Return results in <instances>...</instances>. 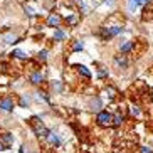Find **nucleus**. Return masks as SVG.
I'll return each mask as SVG.
<instances>
[{"instance_id": "f257e3e1", "label": "nucleus", "mask_w": 153, "mask_h": 153, "mask_svg": "<svg viewBox=\"0 0 153 153\" xmlns=\"http://www.w3.org/2000/svg\"><path fill=\"white\" fill-rule=\"evenodd\" d=\"M123 30H125V29H123L121 25L103 27L101 30H99V37H101V41H109V39H113V37H116V36H120V34H123Z\"/></svg>"}, {"instance_id": "f03ea898", "label": "nucleus", "mask_w": 153, "mask_h": 153, "mask_svg": "<svg viewBox=\"0 0 153 153\" xmlns=\"http://www.w3.org/2000/svg\"><path fill=\"white\" fill-rule=\"evenodd\" d=\"M30 126H32V130H34V133H36V136H39V138H45L47 133H49V130L42 125L41 120H39L37 116L30 118Z\"/></svg>"}, {"instance_id": "7ed1b4c3", "label": "nucleus", "mask_w": 153, "mask_h": 153, "mask_svg": "<svg viewBox=\"0 0 153 153\" xmlns=\"http://www.w3.org/2000/svg\"><path fill=\"white\" fill-rule=\"evenodd\" d=\"M96 121L99 126H109L113 123V114L108 111H98L96 114Z\"/></svg>"}, {"instance_id": "20e7f679", "label": "nucleus", "mask_w": 153, "mask_h": 153, "mask_svg": "<svg viewBox=\"0 0 153 153\" xmlns=\"http://www.w3.org/2000/svg\"><path fill=\"white\" fill-rule=\"evenodd\" d=\"M14 108H15V103H14V99L12 98H2L0 99V109L2 111H7V113H10V111H14Z\"/></svg>"}, {"instance_id": "39448f33", "label": "nucleus", "mask_w": 153, "mask_h": 153, "mask_svg": "<svg viewBox=\"0 0 153 153\" xmlns=\"http://www.w3.org/2000/svg\"><path fill=\"white\" fill-rule=\"evenodd\" d=\"M0 143L4 145L5 148H10L14 145V135L12 133H2L0 135Z\"/></svg>"}, {"instance_id": "423d86ee", "label": "nucleus", "mask_w": 153, "mask_h": 153, "mask_svg": "<svg viewBox=\"0 0 153 153\" xmlns=\"http://www.w3.org/2000/svg\"><path fill=\"white\" fill-rule=\"evenodd\" d=\"M61 22H62V19H61L59 14H51L47 17V27H59Z\"/></svg>"}, {"instance_id": "0eeeda50", "label": "nucleus", "mask_w": 153, "mask_h": 153, "mask_svg": "<svg viewBox=\"0 0 153 153\" xmlns=\"http://www.w3.org/2000/svg\"><path fill=\"white\" fill-rule=\"evenodd\" d=\"M30 82L32 84H36V86H39V84H42L44 82V76H42V72L41 71H34L30 74Z\"/></svg>"}, {"instance_id": "6e6552de", "label": "nucleus", "mask_w": 153, "mask_h": 153, "mask_svg": "<svg viewBox=\"0 0 153 153\" xmlns=\"http://www.w3.org/2000/svg\"><path fill=\"white\" fill-rule=\"evenodd\" d=\"M45 138H47V141H49L52 146H59V145H61V138H59V135H57V133H54V131H49Z\"/></svg>"}, {"instance_id": "1a4fd4ad", "label": "nucleus", "mask_w": 153, "mask_h": 153, "mask_svg": "<svg viewBox=\"0 0 153 153\" xmlns=\"http://www.w3.org/2000/svg\"><path fill=\"white\" fill-rule=\"evenodd\" d=\"M114 64H116L118 68H128V61H126L125 54H118L116 57H114Z\"/></svg>"}, {"instance_id": "9d476101", "label": "nucleus", "mask_w": 153, "mask_h": 153, "mask_svg": "<svg viewBox=\"0 0 153 153\" xmlns=\"http://www.w3.org/2000/svg\"><path fill=\"white\" fill-rule=\"evenodd\" d=\"M77 68V72H79V74H81L82 77H86V79H91V71L88 68H86V66H82V64H79V66H76Z\"/></svg>"}, {"instance_id": "9b49d317", "label": "nucleus", "mask_w": 153, "mask_h": 153, "mask_svg": "<svg viewBox=\"0 0 153 153\" xmlns=\"http://www.w3.org/2000/svg\"><path fill=\"white\" fill-rule=\"evenodd\" d=\"M133 47H135V42L128 41V42H125V44L120 45V51H121V54H128V52L133 49Z\"/></svg>"}, {"instance_id": "f8f14e48", "label": "nucleus", "mask_w": 153, "mask_h": 153, "mask_svg": "<svg viewBox=\"0 0 153 153\" xmlns=\"http://www.w3.org/2000/svg\"><path fill=\"white\" fill-rule=\"evenodd\" d=\"M52 39H54V41H57V42L64 41V39H66V32L61 30V29H56L54 34H52Z\"/></svg>"}, {"instance_id": "ddd939ff", "label": "nucleus", "mask_w": 153, "mask_h": 153, "mask_svg": "<svg viewBox=\"0 0 153 153\" xmlns=\"http://www.w3.org/2000/svg\"><path fill=\"white\" fill-rule=\"evenodd\" d=\"M123 120H125V118H123L121 111H116V114H113V123L111 125L113 126H120L123 123Z\"/></svg>"}, {"instance_id": "4468645a", "label": "nucleus", "mask_w": 153, "mask_h": 153, "mask_svg": "<svg viewBox=\"0 0 153 153\" xmlns=\"http://www.w3.org/2000/svg\"><path fill=\"white\" fill-rule=\"evenodd\" d=\"M12 56L14 57H17V59H20V61H25V59L29 57V54H25L24 51H20V49H15L14 52H12Z\"/></svg>"}, {"instance_id": "2eb2a0df", "label": "nucleus", "mask_w": 153, "mask_h": 153, "mask_svg": "<svg viewBox=\"0 0 153 153\" xmlns=\"http://www.w3.org/2000/svg\"><path fill=\"white\" fill-rule=\"evenodd\" d=\"M2 39H4V42H5V44H15V42H19V39L14 36V34H9V36H4Z\"/></svg>"}, {"instance_id": "dca6fc26", "label": "nucleus", "mask_w": 153, "mask_h": 153, "mask_svg": "<svg viewBox=\"0 0 153 153\" xmlns=\"http://www.w3.org/2000/svg\"><path fill=\"white\" fill-rule=\"evenodd\" d=\"M99 108H101V99L99 98L91 99V109H99Z\"/></svg>"}, {"instance_id": "f3484780", "label": "nucleus", "mask_w": 153, "mask_h": 153, "mask_svg": "<svg viewBox=\"0 0 153 153\" xmlns=\"http://www.w3.org/2000/svg\"><path fill=\"white\" fill-rule=\"evenodd\" d=\"M82 47H84V44H82V41H77L76 44L72 45V52H79V51H82Z\"/></svg>"}, {"instance_id": "a211bd4d", "label": "nucleus", "mask_w": 153, "mask_h": 153, "mask_svg": "<svg viewBox=\"0 0 153 153\" xmlns=\"http://www.w3.org/2000/svg\"><path fill=\"white\" fill-rule=\"evenodd\" d=\"M98 77L99 79H104V77H108V71L104 68H99V71H98Z\"/></svg>"}, {"instance_id": "6ab92c4d", "label": "nucleus", "mask_w": 153, "mask_h": 153, "mask_svg": "<svg viewBox=\"0 0 153 153\" xmlns=\"http://www.w3.org/2000/svg\"><path fill=\"white\" fill-rule=\"evenodd\" d=\"M29 103H30V101H29V98H25V96H22V98H20V101H19V104H20L22 108H27Z\"/></svg>"}, {"instance_id": "aec40b11", "label": "nucleus", "mask_w": 153, "mask_h": 153, "mask_svg": "<svg viewBox=\"0 0 153 153\" xmlns=\"http://www.w3.org/2000/svg\"><path fill=\"white\" fill-rule=\"evenodd\" d=\"M37 59H39V61H42V62H44L45 59H47V51H41V52L37 54Z\"/></svg>"}, {"instance_id": "412c9836", "label": "nucleus", "mask_w": 153, "mask_h": 153, "mask_svg": "<svg viewBox=\"0 0 153 153\" xmlns=\"http://www.w3.org/2000/svg\"><path fill=\"white\" fill-rule=\"evenodd\" d=\"M131 114H133V116H140V109H138V106H131Z\"/></svg>"}, {"instance_id": "4be33fe9", "label": "nucleus", "mask_w": 153, "mask_h": 153, "mask_svg": "<svg viewBox=\"0 0 153 153\" xmlns=\"http://www.w3.org/2000/svg\"><path fill=\"white\" fill-rule=\"evenodd\" d=\"M140 153H153V150L148 148V146H141V148H140Z\"/></svg>"}, {"instance_id": "5701e85b", "label": "nucleus", "mask_w": 153, "mask_h": 153, "mask_svg": "<svg viewBox=\"0 0 153 153\" xmlns=\"http://www.w3.org/2000/svg\"><path fill=\"white\" fill-rule=\"evenodd\" d=\"M24 10H25V14H27L29 17H34V15H36V14H34V10H32L30 7H25V9H24Z\"/></svg>"}, {"instance_id": "b1692460", "label": "nucleus", "mask_w": 153, "mask_h": 153, "mask_svg": "<svg viewBox=\"0 0 153 153\" xmlns=\"http://www.w3.org/2000/svg\"><path fill=\"white\" fill-rule=\"evenodd\" d=\"M133 2H135L136 5H145L146 2H150V0H133Z\"/></svg>"}, {"instance_id": "393cba45", "label": "nucleus", "mask_w": 153, "mask_h": 153, "mask_svg": "<svg viewBox=\"0 0 153 153\" xmlns=\"http://www.w3.org/2000/svg\"><path fill=\"white\" fill-rule=\"evenodd\" d=\"M2 150H7V148H5V146H4L2 143H0V152H2Z\"/></svg>"}, {"instance_id": "a878e982", "label": "nucleus", "mask_w": 153, "mask_h": 153, "mask_svg": "<svg viewBox=\"0 0 153 153\" xmlns=\"http://www.w3.org/2000/svg\"><path fill=\"white\" fill-rule=\"evenodd\" d=\"M152 99H153V89H152Z\"/></svg>"}, {"instance_id": "bb28decb", "label": "nucleus", "mask_w": 153, "mask_h": 153, "mask_svg": "<svg viewBox=\"0 0 153 153\" xmlns=\"http://www.w3.org/2000/svg\"><path fill=\"white\" fill-rule=\"evenodd\" d=\"M74 2H79V0H74Z\"/></svg>"}]
</instances>
